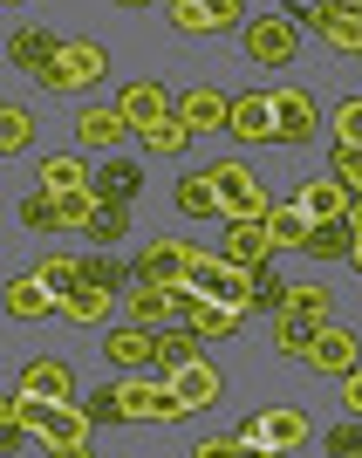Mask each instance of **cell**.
I'll return each instance as SVG.
<instances>
[{
	"instance_id": "cell-1",
	"label": "cell",
	"mask_w": 362,
	"mask_h": 458,
	"mask_svg": "<svg viewBox=\"0 0 362 458\" xmlns=\"http://www.w3.org/2000/svg\"><path fill=\"white\" fill-rule=\"evenodd\" d=\"M103 69H110L103 41H62L55 62L41 69V89H89V82H103Z\"/></svg>"
},
{
	"instance_id": "cell-2",
	"label": "cell",
	"mask_w": 362,
	"mask_h": 458,
	"mask_svg": "<svg viewBox=\"0 0 362 458\" xmlns=\"http://www.w3.org/2000/svg\"><path fill=\"white\" fill-rule=\"evenodd\" d=\"M212 185H219V199H226V219H267V206H274L267 185H260L240 157H219V165H212Z\"/></svg>"
},
{
	"instance_id": "cell-3",
	"label": "cell",
	"mask_w": 362,
	"mask_h": 458,
	"mask_svg": "<svg viewBox=\"0 0 362 458\" xmlns=\"http://www.w3.org/2000/svg\"><path fill=\"white\" fill-rule=\"evenodd\" d=\"M226 131L240 137V144H281V103H274V89H240Z\"/></svg>"
},
{
	"instance_id": "cell-4",
	"label": "cell",
	"mask_w": 362,
	"mask_h": 458,
	"mask_svg": "<svg viewBox=\"0 0 362 458\" xmlns=\"http://www.w3.org/2000/svg\"><path fill=\"white\" fill-rule=\"evenodd\" d=\"M247 55L260 62V69H287V62L301 55V28H294V14H260V21H247Z\"/></svg>"
},
{
	"instance_id": "cell-5",
	"label": "cell",
	"mask_w": 362,
	"mask_h": 458,
	"mask_svg": "<svg viewBox=\"0 0 362 458\" xmlns=\"http://www.w3.org/2000/svg\"><path fill=\"white\" fill-rule=\"evenodd\" d=\"M164 14L178 35H226V28H247V0H172Z\"/></svg>"
},
{
	"instance_id": "cell-6",
	"label": "cell",
	"mask_w": 362,
	"mask_h": 458,
	"mask_svg": "<svg viewBox=\"0 0 362 458\" xmlns=\"http://www.w3.org/2000/svg\"><path fill=\"white\" fill-rule=\"evenodd\" d=\"M240 445H247V452H301L307 445V418L301 411H260V418L240 424Z\"/></svg>"
},
{
	"instance_id": "cell-7",
	"label": "cell",
	"mask_w": 362,
	"mask_h": 458,
	"mask_svg": "<svg viewBox=\"0 0 362 458\" xmlns=\"http://www.w3.org/2000/svg\"><path fill=\"white\" fill-rule=\"evenodd\" d=\"M206 260V247H191V240H151V247L137 253V281H164V287H178V281H191V267Z\"/></svg>"
},
{
	"instance_id": "cell-8",
	"label": "cell",
	"mask_w": 362,
	"mask_h": 458,
	"mask_svg": "<svg viewBox=\"0 0 362 458\" xmlns=\"http://www.w3.org/2000/svg\"><path fill=\"white\" fill-rule=\"evenodd\" d=\"M307 363L322 369V377H349V369L362 363V335H356V328H342V322H322V328H315Z\"/></svg>"
},
{
	"instance_id": "cell-9",
	"label": "cell",
	"mask_w": 362,
	"mask_h": 458,
	"mask_svg": "<svg viewBox=\"0 0 362 458\" xmlns=\"http://www.w3.org/2000/svg\"><path fill=\"white\" fill-rule=\"evenodd\" d=\"M0 301H7V315H14V322H48V315H62V294H55L48 281H41L35 267H28V274H14Z\"/></svg>"
},
{
	"instance_id": "cell-10",
	"label": "cell",
	"mask_w": 362,
	"mask_h": 458,
	"mask_svg": "<svg viewBox=\"0 0 362 458\" xmlns=\"http://www.w3.org/2000/svg\"><path fill=\"white\" fill-rule=\"evenodd\" d=\"M103 356H110L116 369H157V328L151 322H123L103 335Z\"/></svg>"
},
{
	"instance_id": "cell-11",
	"label": "cell",
	"mask_w": 362,
	"mask_h": 458,
	"mask_svg": "<svg viewBox=\"0 0 362 458\" xmlns=\"http://www.w3.org/2000/svg\"><path fill=\"white\" fill-rule=\"evenodd\" d=\"M130 131H137V123L116 110V103H96V110L76 116V144H82V151H123V137H130Z\"/></svg>"
},
{
	"instance_id": "cell-12",
	"label": "cell",
	"mask_w": 362,
	"mask_h": 458,
	"mask_svg": "<svg viewBox=\"0 0 362 458\" xmlns=\"http://www.w3.org/2000/svg\"><path fill=\"white\" fill-rule=\"evenodd\" d=\"M14 390H28V397H41V403H76V369L55 363V356H35V363L14 377Z\"/></svg>"
},
{
	"instance_id": "cell-13",
	"label": "cell",
	"mask_w": 362,
	"mask_h": 458,
	"mask_svg": "<svg viewBox=\"0 0 362 458\" xmlns=\"http://www.w3.org/2000/svg\"><path fill=\"white\" fill-rule=\"evenodd\" d=\"M116 110L130 116L137 131H151L157 116H172V110H178V96L164 89V82H151V76H144V82H123V89H116Z\"/></svg>"
},
{
	"instance_id": "cell-14",
	"label": "cell",
	"mask_w": 362,
	"mask_h": 458,
	"mask_svg": "<svg viewBox=\"0 0 362 458\" xmlns=\"http://www.w3.org/2000/svg\"><path fill=\"white\" fill-rule=\"evenodd\" d=\"M274 103H281V144H315L322 137V103L307 89H274Z\"/></svg>"
},
{
	"instance_id": "cell-15",
	"label": "cell",
	"mask_w": 362,
	"mask_h": 458,
	"mask_svg": "<svg viewBox=\"0 0 362 458\" xmlns=\"http://www.w3.org/2000/svg\"><path fill=\"white\" fill-rule=\"evenodd\" d=\"M89 431H96V418L76 411V403H55V411L41 418V445H48V452H89Z\"/></svg>"
},
{
	"instance_id": "cell-16",
	"label": "cell",
	"mask_w": 362,
	"mask_h": 458,
	"mask_svg": "<svg viewBox=\"0 0 362 458\" xmlns=\"http://www.w3.org/2000/svg\"><path fill=\"white\" fill-rule=\"evenodd\" d=\"M219 253H226V260H253V267H260V260H274V233H267V219H226V240H219Z\"/></svg>"
},
{
	"instance_id": "cell-17",
	"label": "cell",
	"mask_w": 362,
	"mask_h": 458,
	"mask_svg": "<svg viewBox=\"0 0 362 458\" xmlns=\"http://www.w3.org/2000/svg\"><path fill=\"white\" fill-rule=\"evenodd\" d=\"M315 35H322L335 55H362V7H335V0H328L322 21H315Z\"/></svg>"
},
{
	"instance_id": "cell-18",
	"label": "cell",
	"mask_w": 362,
	"mask_h": 458,
	"mask_svg": "<svg viewBox=\"0 0 362 458\" xmlns=\"http://www.w3.org/2000/svg\"><path fill=\"white\" fill-rule=\"evenodd\" d=\"M178 116H185L191 131H226L232 96H219V89H185V96H178Z\"/></svg>"
},
{
	"instance_id": "cell-19",
	"label": "cell",
	"mask_w": 362,
	"mask_h": 458,
	"mask_svg": "<svg viewBox=\"0 0 362 458\" xmlns=\"http://www.w3.org/2000/svg\"><path fill=\"white\" fill-rule=\"evenodd\" d=\"M137 191H144V165L103 151V165H96V199H137Z\"/></svg>"
},
{
	"instance_id": "cell-20",
	"label": "cell",
	"mask_w": 362,
	"mask_h": 458,
	"mask_svg": "<svg viewBox=\"0 0 362 458\" xmlns=\"http://www.w3.org/2000/svg\"><path fill=\"white\" fill-rule=\"evenodd\" d=\"M178 212H185V219H226V199H219L212 172H191V178H178Z\"/></svg>"
},
{
	"instance_id": "cell-21",
	"label": "cell",
	"mask_w": 362,
	"mask_h": 458,
	"mask_svg": "<svg viewBox=\"0 0 362 458\" xmlns=\"http://www.w3.org/2000/svg\"><path fill=\"white\" fill-rule=\"evenodd\" d=\"M55 48L62 41L48 35V28H21V35H7V62H14V69H48V62H55Z\"/></svg>"
},
{
	"instance_id": "cell-22",
	"label": "cell",
	"mask_w": 362,
	"mask_h": 458,
	"mask_svg": "<svg viewBox=\"0 0 362 458\" xmlns=\"http://www.w3.org/2000/svg\"><path fill=\"white\" fill-rule=\"evenodd\" d=\"M294 199L307 206V219H349V185H335V178H307V185H294Z\"/></svg>"
},
{
	"instance_id": "cell-23",
	"label": "cell",
	"mask_w": 362,
	"mask_h": 458,
	"mask_svg": "<svg viewBox=\"0 0 362 458\" xmlns=\"http://www.w3.org/2000/svg\"><path fill=\"white\" fill-rule=\"evenodd\" d=\"M130 322H178V301H172V287L164 281H137L130 287Z\"/></svg>"
},
{
	"instance_id": "cell-24",
	"label": "cell",
	"mask_w": 362,
	"mask_h": 458,
	"mask_svg": "<svg viewBox=\"0 0 362 458\" xmlns=\"http://www.w3.org/2000/svg\"><path fill=\"white\" fill-rule=\"evenodd\" d=\"M267 233H274V247H307L315 219H307L301 199H287V206H267Z\"/></svg>"
},
{
	"instance_id": "cell-25",
	"label": "cell",
	"mask_w": 362,
	"mask_h": 458,
	"mask_svg": "<svg viewBox=\"0 0 362 458\" xmlns=\"http://www.w3.org/2000/svg\"><path fill=\"white\" fill-rule=\"evenodd\" d=\"M21 226H35V233H55V226H69V199H62V191H28V199H21Z\"/></svg>"
},
{
	"instance_id": "cell-26",
	"label": "cell",
	"mask_w": 362,
	"mask_h": 458,
	"mask_svg": "<svg viewBox=\"0 0 362 458\" xmlns=\"http://www.w3.org/2000/svg\"><path fill=\"white\" fill-rule=\"evenodd\" d=\"M41 185L48 191H89L96 185V172H89V157H41Z\"/></svg>"
},
{
	"instance_id": "cell-27",
	"label": "cell",
	"mask_w": 362,
	"mask_h": 458,
	"mask_svg": "<svg viewBox=\"0 0 362 458\" xmlns=\"http://www.w3.org/2000/svg\"><path fill=\"white\" fill-rule=\"evenodd\" d=\"M137 137H144V151H157V157H178V151H191V137H198V131H191V123H185V116H157V123H151V131H137Z\"/></svg>"
},
{
	"instance_id": "cell-28",
	"label": "cell",
	"mask_w": 362,
	"mask_h": 458,
	"mask_svg": "<svg viewBox=\"0 0 362 458\" xmlns=\"http://www.w3.org/2000/svg\"><path fill=\"white\" fill-rule=\"evenodd\" d=\"M172 390H178V397L191 403V411H206V403L219 397V369H212L206 356H198V363H185V369L172 377Z\"/></svg>"
},
{
	"instance_id": "cell-29",
	"label": "cell",
	"mask_w": 362,
	"mask_h": 458,
	"mask_svg": "<svg viewBox=\"0 0 362 458\" xmlns=\"http://www.w3.org/2000/svg\"><path fill=\"white\" fill-rule=\"evenodd\" d=\"M281 308H287V315H307V322H335V294H328L322 281H294Z\"/></svg>"
},
{
	"instance_id": "cell-30",
	"label": "cell",
	"mask_w": 362,
	"mask_h": 458,
	"mask_svg": "<svg viewBox=\"0 0 362 458\" xmlns=\"http://www.w3.org/2000/svg\"><path fill=\"white\" fill-rule=\"evenodd\" d=\"M110 301H116V287H103V281H82V287H69L62 315H69V322H103V315H110Z\"/></svg>"
},
{
	"instance_id": "cell-31",
	"label": "cell",
	"mask_w": 362,
	"mask_h": 458,
	"mask_svg": "<svg viewBox=\"0 0 362 458\" xmlns=\"http://www.w3.org/2000/svg\"><path fill=\"white\" fill-rule=\"evenodd\" d=\"M349 247H356V226H349V219H315V233H307V253H315V260H342Z\"/></svg>"
},
{
	"instance_id": "cell-32",
	"label": "cell",
	"mask_w": 362,
	"mask_h": 458,
	"mask_svg": "<svg viewBox=\"0 0 362 458\" xmlns=\"http://www.w3.org/2000/svg\"><path fill=\"white\" fill-rule=\"evenodd\" d=\"M240 322H247V315H240L232 301H198V315H191V328H198L206 343H226V335H240Z\"/></svg>"
},
{
	"instance_id": "cell-33",
	"label": "cell",
	"mask_w": 362,
	"mask_h": 458,
	"mask_svg": "<svg viewBox=\"0 0 362 458\" xmlns=\"http://www.w3.org/2000/svg\"><path fill=\"white\" fill-rule=\"evenodd\" d=\"M315 328L322 322H307V315H274V349H281V356H307V349H315Z\"/></svg>"
},
{
	"instance_id": "cell-34",
	"label": "cell",
	"mask_w": 362,
	"mask_h": 458,
	"mask_svg": "<svg viewBox=\"0 0 362 458\" xmlns=\"http://www.w3.org/2000/svg\"><path fill=\"white\" fill-rule=\"evenodd\" d=\"M130 199H96V219H89V240L96 247H116V240H123V233H130Z\"/></svg>"
},
{
	"instance_id": "cell-35",
	"label": "cell",
	"mask_w": 362,
	"mask_h": 458,
	"mask_svg": "<svg viewBox=\"0 0 362 458\" xmlns=\"http://www.w3.org/2000/svg\"><path fill=\"white\" fill-rule=\"evenodd\" d=\"M35 274H41L48 287H55L62 301H69V287H82V260H76V253H41V260H35Z\"/></svg>"
},
{
	"instance_id": "cell-36",
	"label": "cell",
	"mask_w": 362,
	"mask_h": 458,
	"mask_svg": "<svg viewBox=\"0 0 362 458\" xmlns=\"http://www.w3.org/2000/svg\"><path fill=\"white\" fill-rule=\"evenodd\" d=\"M328 178L362 191V144H342V137H335V144H328Z\"/></svg>"
},
{
	"instance_id": "cell-37",
	"label": "cell",
	"mask_w": 362,
	"mask_h": 458,
	"mask_svg": "<svg viewBox=\"0 0 362 458\" xmlns=\"http://www.w3.org/2000/svg\"><path fill=\"white\" fill-rule=\"evenodd\" d=\"M28 144H35V116L21 110V103H7V110H0V151L14 157V151H28Z\"/></svg>"
},
{
	"instance_id": "cell-38",
	"label": "cell",
	"mask_w": 362,
	"mask_h": 458,
	"mask_svg": "<svg viewBox=\"0 0 362 458\" xmlns=\"http://www.w3.org/2000/svg\"><path fill=\"white\" fill-rule=\"evenodd\" d=\"M281 301H287V287H281V274L260 260V274H253V308H267V315H281Z\"/></svg>"
},
{
	"instance_id": "cell-39",
	"label": "cell",
	"mask_w": 362,
	"mask_h": 458,
	"mask_svg": "<svg viewBox=\"0 0 362 458\" xmlns=\"http://www.w3.org/2000/svg\"><path fill=\"white\" fill-rule=\"evenodd\" d=\"M322 445L335 458H362V418H349V424H335V431H322Z\"/></svg>"
},
{
	"instance_id": "cell-40",
	"label": "cell",
	"mask_w": 362,
	"mask_h": 458,
	"mask_svg": "<svg viewBox=\"0 0 362 458\" xmlns=\"http://www.w3.org/2000/svg\"><path fill=\"white\" fill-rule=\"evenodd\" d=\"M335 137H342V144H362V96H342V103H335Z\"/></svg>"
},
{
	"instance_id": "cell-41",
	"label": "cell",
	"mask_w": 362,
	"mask_h": 458,
	"mask_svg": "<svg viewBox=\"0 0 362 458\" xmlns=\"http://www.w3.org/2000/svg\"><path fill=\"white\" fill-rule=\"evenodd\" d=\"M89 418H96V424H123V390H116V383L89 397Z\"/></svg>"
},
{
	"instance_id": "cell-42",
	"label": "cell",
	"mask_w": 362,
	"mask_h": 458,
	"mask_svg": "<svg viewBox=\"0 0 362 458\" xmlns=\"http://www.w3.org/2000/svg\"><path fill=\"white\" fill-rule=\"evenodd\" d=\"M82 281H103V287H123V267H116V260H103V253H89V260H82Z\"/></svg>"
},
{
	"instance_id": "cell-43",
	"label": "cell",
	"mask_w": 362,
	"mask_h": 458,
	"mask_svg": "<svg viewBox=\"0 0 362 458\" xmlns=\"http://www.w3.org/2000/svg\"><path fill=\"white\" fill-rule=\"evenodd\" d=\"M342 411H349V418H362V363L342 377Z\"/></svg>"
},
{
	"instance_id": "cell-44",
	"label": "cell",
	"mask_w": 362,
	"mask_h": 458,
	"mask_svg": "<svg viewBox=\"0 0 362 458\" xmlns=\"http://www.w3.org/2000/svg\"><path fill=\"white\" fill-rule=\"evenodd\" d=\"M322 7L328 0H281V14H294V21H322Z\"/></svg>"
},
{
	"instance_id": "cell-45",
	"label": "cell",
	"mask_w": 362,
	"mask_h": 458,
	"mask_svg": "<svg viewBox=\"0 0 362 458\" xmlns=\"http://www.w3.org/2000/svg\"><path fill=\"white\" fill-rule=\"evenodd\" d=\"M349 267H362V233H356V247H349Z\"/></svg>"
},
{
	"instance_id": "cell-46",
	"label": "cell",
	"mask_w": 362,
	"mask_h": 458,
	"mask_svg": "<svg viewBox=\"0 0 362 458\" xmlns=\"http://www.w3.org/2000/svg\"><path fill=\"white\" fill-rule=\"evenodd\" d=\"M116 7H144V0H116Z\"/></svg>"
},
{
	"instance_id": "cell-47",
	"label": "cell",
	"mask_w": 362,
	"mask_h": 458,
	"mask_svg": "<svg viewBox=\"0 0 362 458\" xmlns=\"http://www.w3.org/2000/svg\"><path fill=\"white\" fill-rule=\"evenodd\" d=\"M335 7H362V0H335Z\"/></svg>"
},
{
	"instance_id": "cell-48",
	"label": "cell",
	"mask_w": 362,
	"mask_h": 458,
	"mask_svg": "<svg viewBox=\"0 0 362 458\" xmlns=\"http://www.w3.org/2000/svg\"><path fill=\"white\" fill-rule=\"evenodd\" d=\"M7 7H14V0H7Z\"/></svg>"
}]
</instances>
